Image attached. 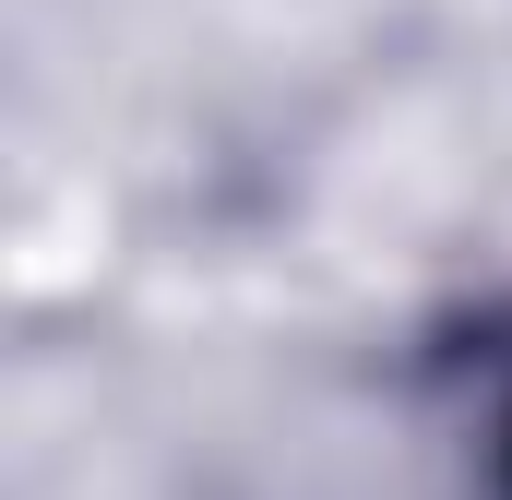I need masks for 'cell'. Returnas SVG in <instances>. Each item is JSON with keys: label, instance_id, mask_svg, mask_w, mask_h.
<instances>
[{"label": "cell", "instance_id": "obj_1", "mask_svg": "<svg viewBox=\"0 0 512 500\" xmlns=\"http://www.w3.org/2000/svg\"><path fill=\"white\" fill-rule=\"evenodd\" d=\"M417 370H429V393L465 417L477 500H512V286H501V298H465L453 322H429Z\"/></svg>", "mask_w": 512, "mask_h": 500}]
</instances>
